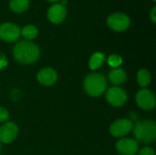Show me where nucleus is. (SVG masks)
Returning a JSON list of instances; mask_svg holds the SVG:
<instances>
[{
	"label": "nucleus",
	"instance_id": "nucleus-3",
	"mask_svg": "<svg viewBox=\"0 0 156 155\" xmlns=\"http://www.w3.org/2000/svg\"><path fill=\"white\" fill-rule=\"evenodd\" d=\"M84 90L90 97H99L102 95L107 89L105 77L100 73H90L84 79Z\"/></svg>",
	"mask_w": 156,
	"mask_h": 155
},
{
	"label": "nucleus",
	"instance_id": "nucleus-24",
	"mask_svg": "<svg viewBox=\"0 0 156 155\" xmlns=\"http://www.w3.org/2000/svg\"><path fill=\"white\" fill-rule=\"evenodd\" d=\"M48 1H50V2H56V1H58V0H48Z\"/></svg>",
	"mask_w": 156,
	"mask_h": 155
},
{
	"label": "nucleus",
	"instance_id": "nucleus-17",
	"mask_svg": "<svg viewBox=\"0 0 156 155\" xmlns=\"http://www.w3.org/2000/svg\"><path fill=\"white\" fill-rule=\"evenodd\" d=\"M20 32L23 35V37L27 40H32V39L36 38L37 36V33H38L37 28L33 25H27V26H24V28Z\"/></svg>",
	"mask_w": 156,
	"mask_h": 155
},
{
	"label": "nucleus",
	"instance_id": "nucleus-23",
	"mask_svg": "<svg viewBox=\"0 0 156 155\" xmlns=\"http://www.w3.org/2000/svg\"><path fill=\"white\" fill-rule=\"evenodd\" d=\"M66 3H67V0H62V1H61V5H64Z\"/></svg>",
	"mask_w": 156,
	"mask_h": 155
},
{
	"label": "nucleus",
	"instance_id": "nucleus-2",
	"mask_svg": "<svg viewBox=\"0 0 156 155\" xmlns=\"http://www.w3.org/2000/svg\"><path fill=\"white\" fill-rule=\"evenodd\" d=\"M136 140L144 143H152L156 139V124L154 121L144 120L137 122L133 128Z\"/></svg>",
	"mask_w": 156,
	"mask_h": 155
},
{
	"label": "nucleus",
	"instance_id": "nucleus-9",
	"mask_svg": "<svg viewBox=\"0 0 156 155\" xmlns=\"http://www.w3.org/2000/svg\"><path fill=\"white\" fill-rule=\"evenodd\" d=\"M17 134V125L12 122H5L0 127V143H10L16 139Z\"/></svg>",
	"mask_w": 156,
	"mask_h": 155
},
{
	"label": "nucleus",
	"instance_id": "nucleus-6",
	"mask_svg": "<svg viewBox=\"0 0 156 155\" xmlns=\"http://www.w3.org/2000/svg\"><path fill=\"white\" fill-rule=\"evenodd\" d=\"M106 100L111 105L120 107L126 102L127 94L125 90L120 87H112L106 91Z\"/></svg>",
	"mask_w": 156,
	"mask_h": 155
},
{
	"label": "nucleus",
	"instance_id": "nucleus-19",
	"mask_svg": "<svg viewBox=\"0 0 156 155\" xmlns=\"http://www.w3.org/2000/svg\"><path fill=\"white\" fill-rule=\"evenodd\" d=\"M9 117V113L6 109L0 107V122H5Z\"/></svg>",
	"mask_w": 156,
	"mask_h": 155
},
{
	"label": "nucleus",
	"instance_id": "nucleus-25",
	"mask_svg": "<svg viewBox=\"0 0 156 155\" xmlns=\"http://www.w3.org/2000/svg\"><path fill=\"white\" fill-rule=\"evenodd\" d=\"M1 150H2V147H1V144H0V152H1Z\"/></svg>",
	"mask_w": 156,
	"mask_h": 155
},
{
	"label": "nucleus",
	"instance_id": "nucleus-26",
	"mask_svg": "<svg viewBox=\"0 0 156 155\" xmlns=\"http://www.w3.org/2000/svg\"><path fill=\"white\" fill-rule=\"evenodd\" d=\"M153 1H156V0H153Z\"/></svg>",
	"mask_w": 156,
	"mask_h": 155
},
{
	"label": "nucleus",
	"instance_id": "nucleus-15",
	"mask_svg": "<svg viewBox=\"0 0 156 155\" xmlns=\"http://www.w3.org/2000/svg\"><path fill=\"white\" fill-rule=\"evenodd\" d=\"M9 6L16 13H23L28 8L29 0H11Z\"/></svg>",
	"mask_w": 156,
	"mask_h": 155
},
{
	"label": "nucleus",
	"instance_id": "nucleus-16",
	"mask_svg": "<svg viewBox=\"0 0 156 155\" xmlns=\"http://www.w3.org/2000/svg\"><path fill=\"white\" fill-rule=\"evenodd\" d=\"M152 80V77H151V73L147 70V69H140L137 73V81L138 84L143 87L145 88L147 87Z\"/></svg>",
	"mask_w": 156,
	"mask_h": 155
},
{
	"label": "nucleus",
	"instance_id": "nucleus-11",
	"mask_svg": "<svg viewBox=\"0 0 156 155\" xmlns=\"http://www.w3.org/2000/svg\"><path fill=\"white\" fill-rule=\"evenodd\" d=\"M67 16V9L65 5L61 4H55L49 7L48 11V17L50 22L54 24H59L64 21Z\"/></svg>",
	"mask_w": 156,
	"mask_h": 155
},
{
	"label": "nucleus",
	"instance_id": "nucleus-1",
	"mask_svg": "<svg viewBox=\"0 0 156 155\" xmlns=\"http://www.w3.org/2000/svg\"><path fill=\"white\" fill-rule=\"evenodd\" d=\"M38 47L27 40L18 42L13 49V55L15 59L21 64H32L36 62L39 58Z\"/></svg>",
	"mask_w": 156,
	"mask_h": 155
},
{
	"label": "nucleus",
	"instance_id": "nucleus-7",
	"mask_svg": "<svg viewBox=\"0 0 156 155\" xmlns=\"http://www.w3.org/2000/svg\"><path fill=\"white\" fill-rule=\"evenodd\" d=\"M136 102L143 110H153L156 103L154 94L147 89H142L136 94Z\"/></svg>",
	"mask_w": 156,
	"mask_h": 155
},
{
	"label": "nucleus",
	"instance_id": "nucleus-18",
	"mask_svg": "<svg viewBox=\"0 0 156 155\" xmlns=\"http://www.w3.org/2000/svg\"><path fill=\"white\" fill-rule=\"evenodd\" d=\"M107 62H108V64H109L111 67L116 69V68H118V67H120V66L122 65V58L121 56L116 55V54H113V55L109 56V58H107Z\"/></svg>",
	"mask_w": 156,
	"mask_h": 155
},
{
	"label": "nucleus",
	"instance_id": "nucleus-12",
	"mask_svg": "<svg viewBox=\"0 0 156 155\" xmlns=\"http://www.w3.org/2000/svg\"><path fill=\"white\" fill-rule=\"evenodd\" d=\"M37 79L40 84L44 86H51L57 81L58 75H57V72L53 69L44 68L37 72Z\"/></svg>",
	"mask_w": 156,
	"mask_h": 155
},
{
	"label": "nucleus",
	"instance_id": "nucleus-10",
	"mask_svg": "<svg viewBox=\"0 0 156 155\" xmlns=\"http://www.w3.org/2000/svg\"><path fill=\"white\" fill-rule=\"evenodd\" d=\"M139 149L136 140L132 138H123L117 142L116 150L122 155H134Z\"/></svg>",
	"mask_w": 156,
	"mask_h": 155
},
{
	"label": "nucleus",
	"instance_id": "nucleus-4",
	"mask_svg": "<svg viewBox=\"0 0 156 155\" xmlns=\"http://www.w3.org/2000/svg\"><path fill=\"white\" fill-rule=\"evenodd\" d=\"M107 24L114 31L122 32L126 30L130 26V18L123 13H113L107 18Z\"/></svg>",
	"mask_w": 156,
	"mask_h": 155
},
{
	"label": "nucleus",
	"instance_id": "nucleus-5",
	"mask_svg": "<svg viewBox=\"0 0 156 155\" xmlns=\"http://www.w3.org/2000/svg\"><path fill=\"white\" fill-rule=\"evenodd\" d=\"M133 122L129 119H119L110 127V132L114 137H123L133 131Z\"/></svg>",
	"mask_w": 156,
	"mask_h": 155
},
{
	"label": "nucleus",
	"instance_id": "nucleus-14",
	"mask_svg": "<svg viewBox=\"0 0 156 155\" xmlns=\"http://www.w3.org/2000/svg\"><path fill=\"white\" fill-rule=\"evenodd\" d=\"M104 61H105V55L101 52H96L90 57L89 61V67L90 69L96 70L101 67Z\"/></svg>",
	"mask_w": 156,
	"mask_h": 155
},
{
	"label": "nucleus",
	"instance_id": "nucleus-21",
	"mask_svg": "<svg viewBox=\"0 0 156 155\" xmlns=\"http://www.w3.org/2000/svg\"><path fill=\"white\" fill-rule=\"evenodd\" d=\"M129 120L130 121H132V122H133V121H137L138 120V118H139V116H138V114L136 113V112H134V111H131L130 113H129Z\"/></svg>",
	"mask_w": 156,
	"mask_h": 155
},
{
	"label": "nucleus",
	"instance_id": "nucleus-8",
	"mask_svg": "<svg viewBox=\"0 0 156 155\" xmlns=\"http://www.w3.org/2000/svg\"><path fill=\"white\" fill-rule=\"evenodd\" d=\"M20 28L13 23H4L0 25V38L6 42H14L20 36Z\"/></svg>",
	"mask_w": 156,
	"mask_h": 155
},
{
	"label": "nucleus",
	"instance_id": "nucleus-13",
	"mask_svg": "<svg viewBox=\"0 0 156 155\" xmlns=\"http://www.w3.org/2000/svg\"><path fill=\"white\" fill-rule=\"evenodd\" d=\"M108 78H109V80L112 83H113L115 85H121V84H122L126 80L127 74H126V72L122 69L116 68V69H112L109 72Z\"/></svg>",
	"mask_w": 156,
	"mask_h": 155
},
{
	"label": "nucleus",
	"instance_id": "nucleus-22",
	"mask_svg": "<svg viewBox=\"0 0 156 155\" xmlns=\"http://www.w3.org/2000/svg\"><path fill=\"white\" fill-rule=\"evenodd\" d=\"M156 7H154L153 9H152V11H151V15H150V16H151V19H152V21L154 22V23H155L156 22Z\"/></svg>",
	"mask_w": 156,
	"mask_h": 155
},
{
	"label": "nucleus",
	"instance_id": "nucleus-20",
	"mask_svg": "<svg viewBox=\"0 0 156 155\" xmlns=\"http://www.w3.org/2000/svg\"><path fill=\"white\" fill-rule=\"evenodd\" d=\"M154 150L151 147H144L139 151V155H154Z\"/></svg>",
	"mask_w": 156,
	"mask_h": 155
}]
</instances>
